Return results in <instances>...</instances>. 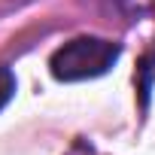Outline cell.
Here are the masks:
<instances>
[{
    "mask_svg": "<svg viewBox=\"0 0 155 155\" xmlns=\"http://www.w3.org/2000/svg\"><path fill=\"white\" fill-rule=\"evenodd\" d=\"M119 55H122L119 43L97 40V37H76L52 55L49 67L58 82H79V79L104 76L119 61Z\"/></svg>",
    "mask_w": 155,
    "mask_h": 155,
    "instance_id": "1",
    "label": "cell"
},
{
    "mask_svg": "<svg viewBox=\"0 0 155 155\" xmlns=\"http://www.w3.org/2000/svg\"><path fill=\"white\" fill-rule=\"evenodd\" d=\"M15 73L9 70V67H3L0 64V110H3L9 101H12V94H15Z\"/></svg>",
    "mask_w": 155,
    "mask_h": 155,
    "instance_id": "2",
    "label": "cell"
}]
</instances>
